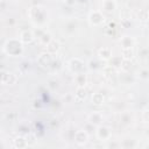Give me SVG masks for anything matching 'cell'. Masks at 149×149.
I'll return each mask as SVG.
<instances>
[{"mask_svg":"<svg viewBox=\"0 0 149 149\" xmlns=\"http://www.w3.org/2000/svg\"><path fill=\"white\" fill-rule=\"evenodd\" d=\"M23 51L22 42L17 40H9L5 44V52L9 56H19Z\"/></svg>","mask_w":149,"mask_h":149,"instance_id":"obj_1","label":"cell"},{"mask_svg":"<svg viewBox=\"0 0 149 149\" xmlns=\"http://www.w3.org/2000/svg\"><path fill=\"white\" fill-rule=\"evenodd\" d=\"M104 14L101 13V12H99V10H93V12H91L90 13V15H88V21H90V23L91 24H93V26H99V24H101L102 22H104Z\"/></svg>","mask_w":149,"mask_h":149,"instance_id":"obj_2","label":"cell"},{"mask_svg":"<svg viewBox=\"0 0 149 149\" xmlns=\"http://www.w3.org/2000/svg\"><path fill=\"white\" fill-rule=\"evenodd\" d=\"M69 66H70V69H71L72 72L79 73V72H81V70L84 69V63H83L79 58H72V59L69 62Z\"/></svg>","mask_w":149,"mask_h":149,"instance_id":"obj_3","label":"cell"},{"mask_svg":"<svg viewBox=\"0 0 149 149\" xmlns=\"http://www.w3.org/2000/svg\"><path fill=\"white\" fill-rule=\"evenodd\" d=\"M15 80H16V78L13 73L0 70V83H2V84H14Z\"/></svg>","mask_w":149,"mask_h":149,"instance_id":"obj_4","label":"cell"},{"mask_svg":"<svg viewBox=\"0 0 149 149\" xmlns=\"http://www.w3.org/2000/svg\"><path fill=\"white\" fill-rule=\"evenodd\" d=\"M37 62H38V64L41 65V66H50L51 65V63H52V57H51V54H49V52H43V54H41L40 56H38V58H37Z\"/></svg>","mask_w":149,"mask_h":149,"instance_id":"obj_5","label":"cell"},{"mask_svg":"<svg viewBox=\"0 0 149 149\" xmlns=\"http://www.w3.org/2000/svg\"><path fill=\"white\" fill-rule=\"evenodd\" d=\"M88 140V134L85 130H77L74 133V142L79 146H83L87 142Z\"/></svg>","mask_w":149,"mask_h":149,"instance_id":"obj_6","label":"cell"},{"mask_svg":"<svg viewBox=\"0 0 149 149\" xmlns=\"http://www.w3.org/2000/svg\"><path fill=\"white\" fill-rule=\"evenodd\" d=\"M97 137L99 140H109L111 137V130L108 127L99 126L97 129Z\"/></svg>","mask_w":149,"mask_h":149,"instance_id":"obj_7","label":"cell"},{"mask_svg":"<svg viewBox=\"0 0 149 149\" xmlns=\"http://www.w3.org/2000/svg\"><path fill=\"white\" fill-rule=\"evenodd\" d=\"M34 38H35L34 34L31 31H29V30H23L20 34V41L22 43H31L34 41Z\"/></svg>","mask_w":149,"mask_h":149,"instance_id":"obj_8","label":"cell"},{"mask_svg":"<svg viewBox=\"0 0 149 149\" xmlns=\"http://www.w3.org/2000/svg\"><path fill=\"white\" fill-rule=\"evenodd\" d=\"M101 7H102V10H104V12H106V13H112V12L115 9L116 5H115V1H114V0H104Z\"/></svg>","mask_w":149,"mask_h":149,"instance_id":"obj_9","label":"cell"},{"mask_svg":"<svg viewBox=\"0 0 149 149\" xmlns=\"http://www.w3.org/2000/svg\"><path fill=\"white\" fill-rule=\"evenodd\" d=\"M59 48H61V44H59V42L56 41V40H51V41L47 44V51H48L49 54H55V52H57V51L59 50Z\"/></svg>","mask_w":149,"mask_h":149,"instance_id":"obj_10","label":"cell"},{"mask_svg":"<svg viewBox=\"0 0 149 149\" xmlns=\"http://www.w3.org/2000/svg\"><path fill=\"white\" fill-rule=\"evenodd\" d=\"M120 43L122 45V49H125V48H133L134 44H135V41H134V38L129 37V36H125V37L121 38Z\"/></svg>","mask_w":149,"mask_h":149,"instance_id":"obj_11","label":"cell"},{"mask_svg":"<svg viewBox=\"0 0 149 149\" xmlns=\"http://www.w3.org/2000/svg\"><path fill=\"white\" fill-rule=\"evenodd\" d=\"M98 56H99L101 59L107 61V59H109V58L112 57V51H111V49H108V48H101V49L98 51Z\"/></svg>","mask_w":149,"mask_h":149,"instance_id":"obj_12","label":"cell"},{"mask_svg":"<svg viewBox=\"0 0 149 149\" xmlns=\"http://www.w3.org/2000/svg\"><path fill=\"white\" fill-rule=\"evenodd\" d=\"M88 120H90V122L93 123V125H100L101 121H102V116H101V114H100L99 112H93V113L90 115Z\"/></svg>","mask_w":149,"mask_h":149,"instance_id":"obj_13","label":"cell"},{"mask_svg":"<svg viewBox=\"0 0 149 149\" xmlns=\"http://www.w3.org/2000/svg\"><path fill=\"white\" fill-rule=\"evenodd\" d=\"M74 95H76V98L78 100H84L86 98V95H87V91H86V88L84 86H78L77 90H76Z\"/></svg>","mask_w":149,"mask_h":149,"instance_id":"obj_14","label":"cell"},{"mask_svg":"<svg viewBox=\"0 0 149 149\" xmlns=\"http://www.w3.org/2000/svg\"><path fill=\"white\" fill-rule=\"evenodd\" d=\"M122 57L121 56H112L111 58H109V66L111 68H119V66H121V63H122Z\"/></svg>","mask_w":149,"mask_h":149,"instance_id":"obj_15","label":"cell"},{"mask_svg":"<svg viewBox=\"0 0 149 149\" xmlns=\"http://www.w3.org/2000/svg\"><path fill=\"white\" fill-rule=\"evenodd\" d=\"M121 55H122V56H121L122 59H128V61H130V59L133 58V56H134L133 48H125V49H122Z\"/></svg>","mask_w":149,"mask_h":149,"instance_id":"obj_16","label":"cell"},{"mask_svg":"<svg viewBox=\"0 0 149 149\" xmlns=\"http://www.w3.org/2000/svg\"><path fill=\"white\" fill-rule=\"evenodd\" d=\"M14 147L16 148H26L27 147V141H26V137H22V136H19L14 140Z\"/></svg>","mask_w":149,"mask_h":149,"instance_id":"obj_17","label":"cell"},{"mask_svg":"<svg viewBox=\"0 0 149 149\" xmlns=\"http://www.w3.org/2000/svg\"><path fill=\"white\" fill-rule=\"evenodd\" d=\"M38 40H40V42H41L42 44H45V45H47V44L52 40V37H51V35H50L49 33H44V31H43V33L38 36Z\"/></svg>","mask_w":149,"mask_h":149,"instance_id":"obj_18","label":"cell"},{"mask_svg":"<svg viewBox=\"0 0 149 149\" xmlns=\"http://www.w3.org/2000/svg\"><path fill=\"white\" fill-rule=\"evenodd\" d=\"M74 79H76V83L78 84V86H85V84H86V76L84 73H81V72L77 73Z\"/></svg>","mask_w":149,"mask_h":149,"instance_id":"obj_19","label":"cell"},{"mask_svg":"<svg viewBox=\"0 0 149 149\" xmlns=\"http://www.w3.org/2000/svg\"><path fill=\"white\" fill-rule=\"evenodd\" d=\"M104 100L105 99H104V95L101 93H94L92 95V102L94 105H101L104 102Z\"/></svg>","mask_w":149,"mask_h":149,"instance_id":"obj_20","label":"cell"},{"mask_svg":"<svg viewBox=\"0 0 149 149\" xmlns=\"http://www.w3.org/2000/svg\"><path fill=\"white\" fill-rule=\"evenodd\" d=\"M139 17H140L141 21H147V20H148V10H147V9L140 10V13H139Z\"/></svg>","mask_w":149,"mask_h":149,"instance_id":"obj_21","label":"cell"},{"mask_svg":"<svg viewBox=\"0 0 149 149\" xmlns=\"http://www.w3.org/2000/svg\"><path fill=\"white\" fill-rule=\"evenodd\" d=\"M26 141H27V146H30V144H33V143L35 142V140H34V136H31V135H29V136H26Z\"/></svg>","mask_w":149,"mask_h":149,"instance_id":"obj_22","label":"cell"},{"mask_svg":"<svg viewBox=\"0 0 149 149\" xmlns=\"http://www.w3.org/2000/svg\"><path fill=\"white\" fill-rule=\"evenodd\" d=\"M123 24L127 27V26H130V22H128V21H123Z\"/></svg>","mask_w":149,"mask_h":149,"instance_id":"obj_23","label":"cell"}]
</instances>
